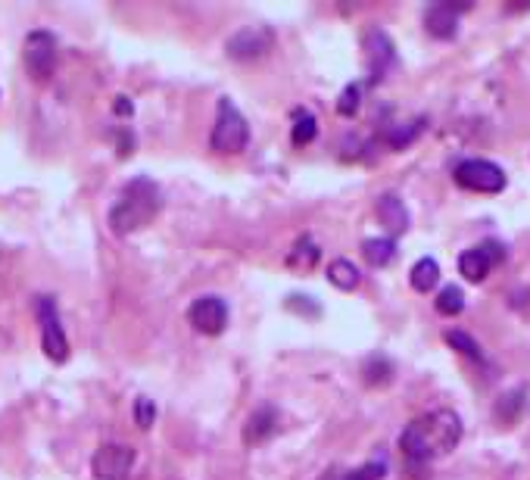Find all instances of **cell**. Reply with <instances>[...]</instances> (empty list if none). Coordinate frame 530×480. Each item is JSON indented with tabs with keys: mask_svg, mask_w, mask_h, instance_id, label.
Segmentation results:
<instances>
[{
	"mask_svg": "<svg viewBox=\"0 0 530 480\" xmlns=\"http://www.w3.org/2000/svg\"><path fill=\"white\" fill-rule=\"evenodd\" d=\"M287 306L297 309V312H306V315H313V318L322 315V309H318L315 303H309V296H291V300H287Z\"/></svg>",
	"mask_w": 530,
	"mask_h": 480,
	"instance_id": "obj_27",
	"label": "cell"
},
{
	"mask_svg": "<svg viewBox=\"0 0 530 480\" xmlns=\"http://www.w3.org/2000/svg\"><path fill=\"white\" fill-rule=\"evenodd\" d=\"M424 28H428L434 37H440V41H446V37H456L459 32V10H452L450 4H437L430 6L428 13H424Z\"/></svg>",
	"mask_w": 530,
	"mask_h": 480,
	"instance_id": "obj_12",
	"label": "cell"
},
{
	"mask_svg": "<svg viewBox=\"0 0 530 480\" xmlns=\"http://www.w3.org/2000/svg\"><path fill=\"white\" fill-rule=\"evenodd\" d=\"M37 322H41V347L50 362L69 359V340H66L63 322H59L57 300L53 296H37Z\"/></svg>",
	"mask_w": 530,
	"mask_h": 480,
	"instance_id": "obj_4",
	"label": "cell"
},
{
	"mask_svg": "<svg viewBox=\"0 0 530 480\" xmlns=\"http://www.w3.org/2000/svg\"><path fill=\"white\" fill-rule=\"evenodd\" d=\"M446 343H450L452 349H459L461 356H468V359H477V362L483 359V353H481V347H477V340L468 337L465 331H446Z\"/></svg>",
	"mask_w": 530,
	"mask_h": 480,
	"instance_id": "obj_22",
	"label": "cell"
},
{
	"mask_svg": "<svg viewBox=\"0 0 530 480\" xmlns=\"http://www.w3.org/2000/svg\"><path fill=\"white\" fill-rule=\"evenodd\" d=\"M368 50V69H371V81H381L384 79V66L393 63V44L387 41L384 32H371L366 41Z\"/></svg>",
	"mask_w": 530,
	"mask_h": 480,
	"instance_id": "obj_13",
	"label": "cell"
},
{
	"mask_svg": "<svg viewBox=\"0 0 530 480\" xmlns=\"http://www.w3.org/2000/svg\"><path fill=\"white\" fill-rule=\"evenodd\" d=\"M318 134V125H315V116L309 110H297L293 112V132H291V141L293 147H306L313 144Z\"/></svg>",
	"mask_w": 530,
	"mask_h": 480,
	"instance_id": "obj_19",
	"label": "cell"
},
{
	"mask_svg": "<svg viewBox=\"0 0 530 480\" xmlns=\"http://www.w3.org/2000/svg\"><path fill=\"white\" fill-rule=\"evenodd\" d=\"M159 206H163V194H159L156 181L150 178H134L119 190L116 203L110 206V228L112 234H134L147 228L156 219Z\"/></svg>",
	"mask_w": 530,
	"mask_h": 480,
	"instance_id": "obj_2",
	"label": "cell"
},
{
	"mask_svg": "<svg viewBox=\"0 0 530 480\" xmlns=\"http://www.w3.org/2000/svg\"><path fill=\"white\" fill-rule=\"evenodd\" d=\"M456 185L477 194H499L505 187V172L490 159H465L456 165Z\"/></svg>",
	"mask_w": 530,
	"mask_h": 480,
	"instance_id": "obj_5",
	"label": "cell"
},
{
	"mask_svg": "<svg viewBox=\"0 0 530 480\" xmlns=\"http://www.w3.org/2000/svg\"><path fill=\"white\" fill-rule=\"evenodd\" d=\"M154 421H156V406H154V400L141 396V400L134 402V424H138L141 431H147V428H154Z\"/></svg>",
	"mask_w": 530,
	"mask_h": 480,
	"instance_id": "obj_23",
	"label": "cell"
},
{
	"mask_svg": "<svg viewBox=\"0 0 530 480\" xmlns=\"http://www.w3.org/2000/svg\"><path fill=\"white\" fill-rule=\"evenodd\" d=\"M132 464H134V449L125 443H103L94 453V477L97 480H125L132 475Z\"/></svg>",
	"mask_w": 530,
	"mask_h": 480,
	"instance_id": "obj_7",
	"label": "cell"
},
{
	"mask_svg": "<svg viewBox=\"0 0 530 480\" xmlns=\"http://www.w3.org/2000/svg\"><path fill=\"white\" fill-rule=\"evenodd\" d=\"M271 44H275V35H271V28L247 26V28H240V32H234L228 37L225 50H228L231 59H260V57H265V53L271 50Z\"/></svg>",
	"mask_w": 530,
	"mask_h": 480,
	"instance_id": "obj_9",
	"label": "cell"
},
{
	"mask_svg": "<svg viewBox=\"0 0 530 480\" xmlns=\"http://www.w3.org/2000/svg\"><path fill=\"white\" fill-rule=\"evenodd\" d=\"M328 281L334 287H340V291H355L359 281H362V274L350 262V259H334V262L328 265Z\"/></svg>",
	"mask_w": 530,
	"mask_h": 480,
	"instance_id": "obj_17",
	"label": "cell"
},
{
	"mask_svg": "<svg viewBox=\"0 0 530 480\" xmlns=\"http://www.w3.org/2000/svg\"><path fill=\"white\" fill-rule=\"evenodd\" d=\"M116 101H119L116 110L122 112V116H128V112H132V103H128V97H116Z\"/></svg>",
	"mask_w": 530,
	"mask_h": 480,
	"instance_id": "obj_28",
	"label": "cell"
},
{
	"mask_svg": "<svg viewBox=\"0 0 530 480\" xmlns=\"http://www.w3.org/2000/svg\"><path fill=\"white\" fill-rule=\"evenodd\" d=\"M377 219L387 225L390 234H403L408 228V209L397 194H384L381 200H377Z\"/></svg>",
	"mask_w": 530,
	"mask_h": 480,
	"instance_id": "obj_14",
	"label": "cell"
},
{
	"mask_svg": "<svg viewBox=\"0 0 530 480\" xmlns=\"http://www.w3.org/2000/svg\"><path fill=\"white\" fill-rule=\"evenodd\" d=\"M381 477H384V464L368 462V464H362V468L350 471V475H344L340 480H381Z\"/></svg>",
	"mask_w": 530,
	"mask_h": 480,
	"instance_id": "obj_26",
	"label": "cell"
},
{
	"mask_svg": "<svg viewBox=\"0 0 530 480\" xmlns=\"http://www.w3.org/2000/svg\"><path fill=\"white\" fill-rule=\"evenodd\" d=\"M408 281H412V287L419 293H428L437 287V281H440V265H437V259H419V262L412 265V272H408Z\"/></svg>",
	"mask_w": 530,
	"mask_h": 480,
	"instance_id": "obj_15",
	"label": "cell"
},
{
	"mask_svg": "<svg viewBox=\"0 0 530 480\" xmlns=\"http://www.w3.org/2000/svg\"><path fill=\"white\" fill-rule=\"evenodd\" d=\"M521 411V390H512L505 396H499V406H496V415L503 418V421H514Z\"/></svg>",
	"mask_w": 530,
	"mask_h": 480,
	"instance_id": "obj_24",
	"label": "cell"
},
{
	"mask_svg": "<svg viewBox=\"0 0 530 480\" xmlns=\"http://www.w3.org/2000/svg\"><path fill=\"white\" fill-rule=\"evenodd\" d=\"M503 259H505L503 243H496V240L477 243V247L465 250V253L459 256V272L465 274V281H472V284H477V281L487 278L490 269H493L496 262H503Z\"/></svg>",
	"mask_w": 530,
	"mask_h": 480,
	"instance_id": "obj_10",
	"label": "cell"
},
{
	"mask_svg": "<svg viewBox=\"0 0 530 480\" xmlns=\"http://www.w3.org/2000/svg\"><path fill=\"white\" fill-rule=\"evenodd\" d=\"M461 440V418L452 409H434L428 415H419L406 431L399 433V449L412 462L440 459L452 453Z\"/></svg>",
	"mask_w": 530,
	"mask_h": 480,
	"instance_id": "obj_1",
	"label": "cell"
},
{
	"mask_svg": "<svg viewBox=\"0 0 530 480\" xmlns=\"http://www.w3.org/2000/svg\"><path fill=\"white\" fill-rule=\"evenodd\" d=\"M461 309H465V293H461V287L450 284L437 293V312H440V315H459Z\"/></svg>",
	"mask_w": 530,
	"mask_h": 480,
	"instance_id": "obj_20",
	"label": "cell"
},
{
	"mask_svg": "<svg viewBox=\"0 0 530 480\" xmlns=\"http://www.w3.org/2000/svg\"><path fill=\"white\" fill-rule=\"evenodd\" d=\"M362 256L368 259V265L384 269V265H390L397 259V243H393V238H371L362 243Z\"/></svg>",
	"mask_w": 530,
	"mask_h": 480,
	"instance_id": "obj_16",
	"label": "cell"
},
{
	"mask_svg": "<svg viewBox=\"0 0 530 480\" xmlns=\"http://www.w3.org/2000/svg\"><path fill=\"white\" fill-rule=\"evenodd\" d=\"M187 318H191L194 331L207 334V337H216V334L225 331V325H228V306H225L222 296H196L191 303V309H187Z\"/></svg>",
	"mask_w": 530,
	"mask_h": 480,
	"instance_id": "obj_8",
	"label": "cell"
},
{
	"mask_svg": "<svg viewBox=\"0 0 530 480\" xmlns=\"http://www.w3.org/2000/svg\"><path fill=\"white\" fill-rule=\"evenodd\" d=\"M393 378V365L384 359V356H371V359L366 362V380L371 387H384L387 380Z\"/></svg>",
	"mask_w": 530,
	"mask_h": 480,
	"instance_id": "obj_21",
	"label": "cell"
},
{
	"mask_svg": "<svg viewBox=\"0 0 530 480\" xmlns=\"http://www.w3.org/2000/svg\"><path fill=\"white\" fill-rule=\"evenodd\" d=\"M318 256H322V250L315 247L313 238H300L297 243H293L291 256H287V265H291V269H300V272H309L318 262Z\"/></svg>",
	"mask_w": 530,
	"mask_h": 480,
	"instance_id": "obj_18",
	"label": "cell"
},
{
	"mask_svg": "<svg viewBox=\"0 0 530 480\" xmlns=\"http://www.w3.org/2000/svg\"><path fill=\"white\" fill-rule=\"evenodd\" d=\"M249 144V125L244 119V112L234 106L228 97L218 101V112H216V125H212V137H209V147L216 154L234 156V154H244Z\"/></svg>",
	"mask_w": 530,
	"mask_h": 480,
	"instance_id": "obj_3",
	"label": "cell"
},
{
	"mask_svg": "<svg viewBox=\"0 0 530 480\" xmlns=\"http://www.w3.org/2000/svg\"><path fill=\"white\" fill-rule=\"evenodd\" d=\"M359 97H362L359 85L344 88V94H340V101H337V112H340V116H353V112L359 110Z\"/></svg>",
	"mask_w": 530,
	"mask_h": 480,
	"instance_id": "obj_25",
	"label": "cell"
},
{
	"mask_svg": "<svg viewBox=\"0 0 530 480\" xmlns=\"http://www.w3.org/2000/svg\"><path fill=\"white\" fill-rule=\"evenodd\" d=\"M275 431H278V411L271 409V406H262V409H256L253 415L247 418V424H244V443L247 446H260Z\"/></svg>",
	"mask_w": 530,
	"mask_h": 480,
	"instance_id": "obj_11",
	"label": "cell"
},
{
	"mask_svg": "<svg viewBox=\"0 0 530 480\" xmlns=\"http://www.w3.org/2000/svg\"><path fill=\"white\" fill-rule=\"evenodd\" d=\"M22 63L35 81H48L57 69V41L50 32H28L22 44Z\"/></svg>",
	"mask_w": 530,
	"mask_h": 480,
	"instance_id": "obj_6",
	"label": "cell"
}]
</instances>
